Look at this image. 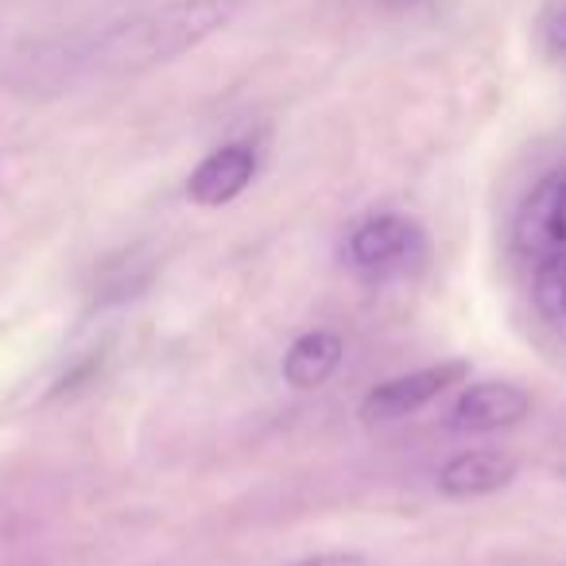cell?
I'll return each mask as SVG.
<instances>
[{
    "label": "cell",
    "mask_w": 566,
    "mask_h": 566,
    "mask_svg": "<svg viewBox=\"0 0 566 566\" xmlns=\"http://www.w3.org/2000/svg\"><path fill=\"white\" fill-rule=\"evenodd\" d=\"M237 12H241V0H167L159 9L136 12L105 28L86 59L109 74L151 71V66L202 48L210 35L226 32Z\"/></svg>",
    "instance_id": "1"
},
{
    "label": "cell",
    "mask_w": 566,
    "mask_h": 566,
    "mask_svg": "<svg viewBox=\"0 0 566 566\" xmlns=\"http://www.w3.org/2000/svg\"><path fill=\"white\" fill-rule=\"evenodd\" d=\"M547 35H551V43H555L558 51H566V9L558 12L555 20H551V28H547Z\"/></svg>",
    "instance_id": "11"
},
{
    "label": "cell",
    "mask_w": 566,
    "mask_h": 566,
    "mask_svg": "<svg viewBox=\"0 0 566 566\" xmlns=\"http://www.w3.org/2000/svg\"><path fill=\"white\" fill-rule=\"evenodd\" d=\"M427 256V233L400 213H377L349 233V264L369 280H408L423 272Z\"/></svg>",
    "instance_id": "2"
},
{
    "label": "cell",
    "mask_w": 566,
    "mask_h": 566,
    "mask_svg": "<svg viewBox=\"0 0 566 566\" xmlns=\"http://www.w3.org/2000/svg\"><path fill=\"white\" fill-rule=\"evenodd\" d=\"M342 357H346V342L334 331H307L287 346L283 354V380L300 392L323 388L326 380L338 373Z\"/></svg>",
    "instance_id": "8"
},
{
    "label": "cell",
    "mask_w": 566,
    "mask_h": 566,
    "mask_svg": "<svg viewBox=\"0 0 566 566\" xmlns=\"http://www.w3.org/2000/svg\"><path fill=\"white\" fill-rule=\"evenodd\" d=\"M527 411H532L527 388L512 380H478V385H465L450 403L447 427L458 434H493L524 423Z\"/></svg>",
    "instance_id": "5"
},
{
    "label": "cell",
    "mask_w": 566,
    "mask_h": 566,
    "mask_svg": "<svg viewBox=\"0 0 566 566\" xmlns=\"http://www.w3.org/2000/svg\"><path fill=\"white\" fill-rule=\"evenodd\" d=\"M532 303L543 323L566 342V252L532 268Z\"/></svg>",
    "instance_id": "9"
},
{
    "label": "cell",
    "mask_w": 566,
    "mask_h": 566,
    "mask_svg": "<svg viewBox=\"0 0 566 566\" xmlns=\"http://www.w3.org/2000/svg\"><path fill=\"white\" fill-rule=\"evenodd\" d=\"M256 175V151L252 144H221L213 148L202 164L190 171L187 179V198L198 206H226L237 195H244V187Z\"/></svg>",
    "instance_id": "7"
},
{
    "label": "cell",
    "mask_w": 566,
    "mask_h": 566,
    "mask_svg": "<svg viewBox=\"0 0 566 566\" xmlns=\"http://www.w3.org/2000/svg\"><path fill=\"white\" fill-rule=\"evenodd\" d=\"M292 566H373L361 551H323V555H311V558H300Z\"/></svg>",
    "instance_id": "10"
},
{
    "label": "cell",
    "mask_w": 566,
    "mask_h": 566,
    "mask_svg": "<svg viewBox=\"0 0 566 566\" xmlns=\"http://www.w3.org/2000/svg\"><path fill=\"white\" fill-rule=\"evenodd\" d=\"M380 4H388V9H408V4H419V0H380Z\"/></svg>",
    "instance_id": "12"
},
{
    "label": "cell",
    "mask_w": 566,
    "mask_h": 566,
    "mask_svg": "<svg viewBox=\"0 0 566 566\" xmlns=\"http://www.w3.org/2000/svg\"><path fill=\"white\" fill-rule=\"evenodd\" d=\"M470 377V361H439L427 365V369L403 373L385 385H377L361 400V419L365 423H396V419H408L416 411H423L427 403L439 400L447 388L465 385Z\"/></svg>",
    "instance_id": "4"
},
{
    "label": "cell",
    "mask_w": 566,
    "mask_h": 566,
    "mask_svg": "<svg viewBox=\"0 0 566 566\" xmlns=\"http://www.w3.org/2000/svg\"><path fill=\"white\" fill-rule=\"evenodd\" d=\"M520 473L516 454L496 447H478L454 454L439 470V493L450 501H473V496H493L509 489Z\"/></svg>",
    "instance_id": "6"
},
{
    "label": "cell",
    "mask_w": 566,
    "mask_h": 566,
    "mask_svg": "<svg viewBox=\"0 0 566 566\" xmlns=\"http://www.w3.org/2000/svg\"><path fill=\"white\" fill-rule=\"evenodd\" d=\"M512 249L527 268L566 252V167L543 175L512 218Z\"/></svg>",
    "instance_id": "3"
}]
</instances>
